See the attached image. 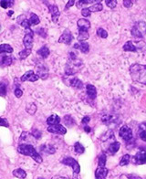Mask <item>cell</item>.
<instances>
[{"mask_svg": "<svg viewBox=\"0 0 146 179\" xmlns=\"http://www.w3.org/2000/svg\"><path fill=\"white\" fill-rule=\"evenodd\" d=\"M130 74L132 81L139 82L141 84L146 83V66L142 64H132L130 67Z\"/></svg>", "mask_w": 146, "mask_h": 179, "instance_id": "cell-1", "label": "cell"}, {"mask_svg": "<svg viewBox=\"0 0 146 179\" xmlns=\"http://www.w3.org/2000/svg\"><path fill=\"white\" fill-rule=\"evenodd\" d=\"M81 66H82V61L81 60L77 59L76 54L70 52L69 59V60L66 64V67H65V73L68 76L76 74Z\"/></svg>", "mask_w": 146, "mask_h": 179, "instance_id": "cell-2", "label": "cell"}, {"mask_svg": "<svg viewBox=\"0 0 146 179\" xmlns=\"http://www.w3.org/2000/svg\"><path fill=\"white\" fill-rule=\"evenodd\" d=\"M18 152L19 154H21V155L32 157L39 164L42 163V157L40 156V155L37 152V150L31 144H19V146L18 147Z\"/></svg>", "mask_w": 146, "mask_h": 179, "instance_id": "cell-3", "label": "cell"}, {"mask_svg": "<svg viewBox=\"0 0 146 179\" xmlns=\"http://www.w3.org/2000/svg\"><path fill=\"white\" fill-rule=\"evenodd\" d=\"M62 164L68 165V166H70L72 169H73V174H74V179H78L77 178V176L80 174L81 172V166L79 164V163L73 159L72 157H65L62 160Z\"/></svg>", "mask_w": 146, "mask_h": 179, "instance_id": "cell-4", "label": "cell"}, {"mask_svg": "<svg viewBox=\"0 0 146 179\" xmlns=\"http://www.w3.org/2000/svg\"><path fill=\"white\" fill-rule=\"evenodd\" d=\"M131 32L135 39H143L145 33V23L143 21L136 23L131 28Z\"/></svg>", "mask_w": 146, "mask_h": 179, "instance_id": "cell-5", "label": "cell"}, {"mask_svg": "<svg viewBox=\"0 0 146 179\" xmlns=\"http://www.w3.org/2000/svg\"><path fill=\"white\" fill-rule=\"evenodd\" d=\"M23 44L26 48L28 49H31L33 47V31L30 28L26 29V34L23 39Z\"/></svg>", "mask_w": 146, "mask_h": 179, "instance_id": "cell-6", "label": "cell"}, {"mask_svg": "<svg viewBox=\"0 0 146 179\" xmlns=\"http://www.w3.org/2000/svg\"><path fill=\"white\" fill-rule=\"evenodd\" d=\"M119 134L120 136L125 140L126 142H129L132 139V131L131 129L127 126V125H123L120 128V132H119Z\"/></svg>", "mask_w": 146, "mask_h": 179, "instance_id": "cell-7", "label": "cell"}, {"mask_svg": "<svg viewBox=\"0 0 146 179\" xmlns=\"http://www.w3.org/2000/svg\"><path fill=\"white\" fill-rule=\"evenodd\" d=\"M73 40V36L71 34V32L69 29H66L63 34L60 36V38L59 39V42L60 43H64V44L69 45L71 43V41Z\"/></svg>", "mask_w": 146, "mask_h": 179, "instance_id": "cell-8", "label": "cell"}, {"mask_svg": "<svg viewBox=\"0 0 146 179\" xmlns=\"http://www.w3.org/2000/svg\"><path fill=\"white\" fill-rule=\"evenodd\" d=\"M48 132L51 134H65L67 133V129L61 125V124H55V125H50L48 128Z\"/></svg>", "mask_w": 146, "mask_h": 179, "instance_id": "cell-9", "label": "cell"}, {"mask_svg": "<svg viewBox=\"0 0 146 179\" xmlns=\"http://www.w3.org/2000/svg\"><path fill=\"white\" fill-rule=\"evenodd\" d=\"M39 80V77L37 74L34 73L33 70H28L27 71L22 77H21V81H32V82H35Z\"/></svg>", "mask_w": 146, "mask_h": 179, "instance_id": "cell-10", "label": "cell"}, {"mask_svg": "<svg viewBox=\"0 0 146 179\" xmlns=\"http://www.w3.org/2000/svg\"><path fill=\"white\" fill-rule=\"evenodd\" d=\"M134 162L137 164H144L146 162V152L144 149L139 150V152L136 154V156L133 158Z\"/></svg>", "mask_w": 146, "mask_h": 179, "instance_id": "cell-11", "label": "cell"}, {"mask_svg": "<svg viewBox=\"0 0 146 179\" xmlns=\"http://www.w3.org/2000/svg\"><path fill=\"white\" fill-rule=\"evenodd\" d=\"M48 6V9H49V12L52 16V20L53 22H57L58 21V19L60 15V12L59 10V7L55 5H49V4H47Z\"/></svg>", "mask_w": 146, "mask_h": 179, "instance_id": "cell-12", "label": "cell"}, {"mask_svg": "<svg viewBox=\"0 0 146 179\" xmlns=\"http://www.w3.org/2000/svg\"><path fill=\"white\" fill-rule=\"evenodd\" d=\"M37 75L39 78H41L43 80H46L48 77V69L46 65L42 64L37 68Z\"/></svg>", "mask_w": 146, "mask_h": 179, "instance_id": "cell-13", "label": "cell"}, {"mask_svg": "<svg viewBox=\"0 0 146 179\" xmlns=\"http://www.w3.org/2000/svg\"><path fill=\"white\" fill-rule=\"evenodd\" d=\"M109 170L106 167H100L98 166L95 171V177L96 179H105L108 175Z\"/></svg>", "mask_w": 146, "mask_h": 179, "instance_id": "cell-14", "label": "cell"}, {"mask_svg": "<svg viewBox=\"0 0 146 179\" xmlns=\"http://www.w3.org/2000/svg\"><path fill=\"white\" fill-rule=\"evenodd\" d=\"M102 122L107 124V125H111V123H118L116 122V117L114 115H111V114H104L102 118Z\"/></svg>", "mask_w": 146, "mask_h": 179, "instance_id": "cell-15", "label": "cell"}, {"mask_svg": "<svg viewBox=\"0 0 146 179\" xmlns=\"http://www.w3.org/2000/svg\"><path fill=\"white\" fill-rule=\"evenodd\" d=\"M86 89H87V94H88V96L91 100H94L96 98V96H97V90L95 88V86H93L91 84H87Z\"/></svg>", "mask_w": 146, "mask_h": 179, "instance_id": "cell-16", "label": "cell"}, {"mask_svg": "<svg viewBox=\"0 0 146 179\" xmlns=\"http://www.w3.org/2000/svg\"><path fill=\"white\" fill-rule=\"evenodd\" d=\"M77 26L79 27V29H84V30H88L90 27V22L88 19H81L78 20L77 22Z\"/></svg>", "mask_w": 146, "mask_h": 179, "instance_id": "cell-17", "label": "cell"}, {"mask_svg": "<svg viewBox=\"0 0 146 179\" xmlns=\"http://www.w3.org/2000/svg\"><path fill=\"white\" fill-rule=\"evenodd\" d=\"M13 62V60L10 56H2L1 59H0V66L1 67H6V66H9L11 65Z\"/></svg>", "mask_w": 146, "mask_h": 179, "instance_id": "cell-18", "label": "cell"}, {"mask_svg": "<svg viewBox=\"0 0 146 179\" xmlns=\"http://www.w3.org/2000/svg\"><path fill=\"white\" fill-rule=\"evenodd\" d=\"M60 122V118L57 115V114H52L50 115L48 119H47V123L50 126V125H55V124H59Z\"/></svg>", "mask_w": 146, "mask_h": 179, "instance_id": "cell-19", "label": "cell"}, {"mask_svg": "<svg viewBox=\"0 0 146 179\" xmlns=\"http://www.w3.org/2000/svg\"><path fill=\"white\" fill-rule=\"evenodd\" d=\"M69 84H70L71 87H73V88H75V89H81V88L83 87L82 81H81V80H79L78 78H76V77H74L73 79L70 80Z\"/></svg>", "mask_w": 146, "mask_h": 179, "instance_id": "cell-20", "label": "cell"}, {"mask_svg": "<svg viewBox=\"0 0 146 179\" xmlns=\"http://www.w3.org/2000/svg\"><path fill=\"white\" fill-rule=\"evenodd\" d=\"M120 147H121V144H120L119 142L111 143V144H110V146H109V153H110L111 155H114V154H116V153L119 151Z\"/></svg>", "mask_w": 146, "mask_h": 179, "instance_id": "cell-21", "label": "cell"}, {"mask_svg": "<svg viewBox=\"0 0 146 179\" xmlns=\"http://www.w3.org/2000/svg\"><path fill=\"white\" fill-rule=\"evenodd\" d=\"M40 150H41L42 153L44 154H48V155H51V154H54L56 152L55 148L50 145V144H44L40 147Z\"/></svg>", "mask_w": 146, "mask_h": 179, "instance_id": "cell-22", "label": "cell"}, {"mask_svg": "<svg viewBox=\"0 0 146 179\" xmlns=\"http://www.w3.org/2000/svg\"><path fill=\"white\" fill-rule=\"evenodd\" d=\"M49 53H50V51H49V49H48V48L47 46H43L42 48H40L37 51V54L40 55V57H42L43 59L48 58V55H49Z\"/></svg>", "mask_w": 146, "mask_h": 179, "instance_id": "cell-23", "label": "cell"}, {"mask_svg": "<svg viewBox=\"0 0 146 179\" xmlns=\"http://www.w3.org/2000/svg\"><path fill=\"white\" fill-rule=\"evenodd\" d=\"M89 33L88 30H84V29H80L79 30V36H78V40L80 42H85V40H87L89 39Z\"/></svg>", "mask_w": 146, "mask_h": 179, "instance_id": "cell-24", "label": "cell"}, {"mask_svg": "<svg viewBox=\"0 0 146 179\" xmlns=\"http://www.w3.org/2000/svg\"><path fill=\"white\" fill-rule=\"evenodd\" d=\"M74 48H80L81 52L83 53H88L90 51V45L87 42H81V44L74 45Z\"/></svg>", "mask_w": 146, "mask_h": 179, "instance_id": "cell-25", "label": "cell"}, {"mask_svg": "<svg viewBox=\"0 0 146 179\" xmlns=\"http://www.w3.org/2000/svg\"><path fill=\"white\" fill-rule=\"evenodd\" d=\"M123 50L124 51H132V52H135L137 51V48L133 45V43L129 40L127 41L125 44L123 45Z\"/></svg>", "mask_w": 146, "mask_h": 179, "instance_id": "cell-26", "label": "cell"}, {"mask_svg": "<svg viewBox=\"0 0 146 179\" xmlns=\"http://www.w3.org/2000/svg\"><path fill=\"white\" fill-rule=\"evenodd\" d=\"M13 175L16 177H18V178L19 179H24L27 177V173L23 169H21V168H18V169L14 170L13 171Z\"/></svg>", "mask_w": 146, "mask_h": 179, "instance_id": "cell-27", "label": "cell"}, {"mask_svg": "<svg viewBox=\"0 0 146 179\" xmlns=\"http://www.w3.org/2000/svg\"><path fill=\"white\" fill-rule=\"evenodd\" d=\"M12 52H13V48L10 45H0V54H2V53H12Z\"/></svg>", "mask_w": 146, "mask_h": 179, "instance_id": "cell-28", "label": "cell"}, {"mask_svg": "<svg viewBox=\"0 0 146 179\" xmlns=\"http://www.w3.org/2000/svg\"><path fill=\"white\" fill-rule=\"evenodd\" d=\"M34 136L32 135V134H28V133H27V132H25V133H23V134H21L20 136V139H19V141H22V143H20L21 144H26V143H28V141H31L30 139L31 138H33ZM36 139V138H35Z\"/></svg>", "mask_w": 146, "mask_h": 179, "instance_id": "cell-29", "label": "cell"}, {"mask_svg": "<svg viewBox=\"0 0 146 179\" xmlns=\"http://www.w3.org/2000/svg\"><path fill=\"white\" fill-rule=\"evenodd\" d=\"M145 124L144 123H142L139 127V131H138V134H139V137L144 141H146V132H145Z\"/></svg>", "mask_w": 146, "mask_h": 179, "instance_id": "cell-30", "label": "cell"}, {"mask_svg": "<svg viewBox=\"0 0 146 179\" xmlns=\"http://www.w3.org/2000/svg\"><path fill=\"white\" fill-rule=\"evenodd\" d=\"M102 8H103L102 4L99 2V3H97V4L91 6L90 7H89V10H90V12H100V11L102 10Z\"/></svg>", "mask_w": 146, "mask_h": 179, "instance_id": "cell-31", "label": "cell"}, {"mask_svg": "<svg viewBox=\"0 0 146 179\" xmlns=\"http://www.w3.org/2000/svg\"><path fill=\"white\" fill-rule=\"evenodd\" d=\"M74 150H75V153H76V154L81 155V154H83L84 151H85V148H84V146L81 144V143L77 142V143H75V144H74Z\"/></svg>", "mask_w": 146, "mask_h": 179, "instance_id": "cell-32", "label": "cell"}, {"mask_svg": "<svg viewBox=\"0 0 146 179\" xmlns=\"http://www.w3.org/2000/svg\"><path fill=\"white\" fill-rule=\"evenodd\" d=\"M29 20V23H30V25H39L40 22V18L36 15V14H34V13H31V16H30V19H28Z\"/></svg>", "mask_w": 146, "mask_h": 179, "instance_id": "cell-33", "label": "cell"}, {"mask_svg": "<svg viewBox=\"0 0 146 179\" xmlns=\"http://www.w3.org/2000/svg\"><path fill=\"white\" fill-rule=\"evenodd\" d=\"M30 53H31V49L25 48V49H23L22 51L19 52V58H20L21 60H25V59H27L30 55Z\"/></svg>", "mask_w": 146, "mask_h": 179, "instance_id": "cell-34", "label": "cell"}, {"mask_svg": "<svg viewBox=\"0 0 146 179\" xmlns=\"http://www.w3.org/2000/svg\"><path fill=\"white\" fill-rule=\"evenodd\" d=\"M14 5V1H9V0H2L0 1V6L3 7V8H7V7H10Z\"/></svg>", "mask_w": 146, "mask_h": 179, "instance_id": "cell-35", "label": "cell"}, {"mask_svg": "<svg viewBox=\"0 0 146 179\" xmlns=\"http://www.w3.org/2000/svg\"><path fill=\"white\" fill-rule=\"evenodd\" d=\"M130 160H131V156H130L129 155H124L122 157L121 161H120V165H121V166L127 165V164L130 163Z\"/></svg>", "mask_w": 146, "mask_h": 179, "instance_id": "cell-36", "label": "cell"}, {"mask_svg": "<svg viewBox=\"0 0 146 179\" xmlns=\"http://www.w3.org/2000/svg\"><path fill=\"white\" fill-rule=\"evenodd\" d=\"M27 112L30 114H34L36 111H37V106L34 104V103H30V104H27V108H26Z\"/></svg>", "mask_w": 146, "mask_h": 179, "instance_id": "cell-37", "label": "cell"}, {"mask_svg": "<svg viewBox=\"0 0 146 179\" xmlns=\"http://www.w3.org/2000/svg\"><path fill=\"white\" fill-rule=\"evenodd\" d=\"M97 35H98L100 38H102V39H106V38L108 37L107 31L105 30L104 28H102V27L98 28V30H97Z\"/></svg>", "mask_w": 146, "mask_h": 179, "instance_id": "cell-38", "label": "cell"}, {"mask_svg": "<svg viewBox=\"0 0 146 179\" xmlns=\"http://www.w3.org/2000/svg\"><path fill=\"white\" fill-rule=\"evenodd\" d=\"M106 160H107V157H106L105 154H102V156H100V157H99V166L100 167H105Z\"/></svg>", "mask_w": 146, "mask_h": 179, "instance_id": "cell-39", "label": "cell"}, {"mask_svg": "<svg viewBox=\"0 0 146 179\" xmlns=\"http://www.w3.org/2000/svg\"><path fill=\"white\" fill-rule=\"evenodd\" d=\"M6 94V86L4 83H0V96L5 97Z\"/></svg>", "mask_w": 146, "mask_h": 179, "instance_id": "cell-40", "label": "cell"}, {"mask_svg": "<svg viewBox=\"0 0 146 179\" xmlns=\"http://www.w3.org/2000/svg\"><path fill=\"white\" fill-rule=\"evenodd\" d=\"M105 3L107 4V6L111 8H114L117 6V1L116 0H106Z\"/></svg>", "mask_w": 146, "mask_h": 179, "instance_id": "cell-41", "label": "cell"}, {"mask_svg": "<svg viewBox=\"0 0 146 179\" xmlns=\"http://www.w3.org/2000/svg\"><path fill=\"white\" fill-rule=\"evenodd\" d=\"M20 25L23 27H24V28H26V29L30 28V26H31V25H30V23H29V20H28V19H24V20L21 22Z\"/></svg>", "mask_w": 146, "mask_h": 179, "instance_id": "cell-42", "label": "cell"}, {"mask_svg": "<svg viewBox=\"0 0 146 179\" xmlns=\"http://www.w3.org/2000/svg\"><path fill=\"white\" fill-rule=\"evenodd\" d=\"M90 14H91V12L89 10V8H83V9L81 10V15H82L83 17H85V18L90 17Z\"/></svg>", "mask_w": 146, "mask_h": 179, "instance_id": "cell-43", "label": "cell"}, {"mask_svg": "<svg viewBox=\"0 0 146 179\" xmlns=\"http://www.w3.org/2000/svg\"><path fill=\"white\" fill-rule=\"evenodd\" d=\"M125 177H127V179H143L141 177H139V176H137V175H134V174L126 175Z\"/></svg>", "mask_w": 146, "mask_h": 179, "instance_id": "cell-44", "label": "cell"}, {"mask_svg": "<svg viewBox=\"0 0 146 179\" xmlns=\"http://www.w3.org/2000/svg\"><path fill=\"white\" fill-rule=\"evenodd\" d=\"M14 93H15V95H16L17 98H20L21 96L23 95V91H22V90L19 89V88H17V89L15 90Z\"/></svg>", "mask_w": 146, "mask_h": 179, "instance_id": "cell-45", "label": "cell"}, {"mask_svg": "<svg viewBox=\"0 0 146 179\" xmlns=\"http://www.w3.org/2000/svg\"><path fill=\"white\" fill-rule=\"evenodd\" d=\"M0 126H4V127H8L9 124L7 123V121L6 119H3V118H0Z\"/></svg>", "mask_w": 146, "mask_h": 179, "instance_id": "cell-46", "label": "cell"}, {"mask_svg": "<svg viewBox=\"0 0 146 179\" xmlns=\"http://www.w3.org/2000/svg\"><path fill=\"white\" fill-rule=\"evenodd\" d=\"M123 6L127 7V8H130L132 6V1H130V0H124L123 1Z\"/></svg>", "mask_w": 146, "mask_h": 179, "instance_id": "cell-47", "label": "cell"}, {"mask_svg": "<svg viewBox=\"0 0 146 179\" xmlns=\"http://www.w3.org/2000/svg\"><path fill=\"white\" fill-rule=\"evenodd\" d=\"M93 2H95V1H93V0H81V1H79V6H81V5H86V4H89V3H93Z\"/></svg>", "mask_w": 146, "mask_h": 179, "instance_id": "cell-48", "label": "cell"}, {"mask_svg": "<svg viewBox=\"0 0 146 179\" xmlns=\"http://www.w3.org/2000/svg\"><path fill=\"white\" fill-rule=\"evenodd\" d=\"M74 3H75V1H74V0H69V1H68V4H67V6H66L65 9H69L70 6H72L74 5Z\"/></svg>", "mask_w": 146, "mask_h": 179, "instance_id": "cell-49", "label": "cell"}, {"mask_svg": "<svg viewBox=\"0 0 146 179\" xmlns=\"http://www.w3.org/2000/svg\"><path fill=\"white\" fill-rule=\"evenodd\" d=\"M90 121V116H85L83 119H82V123H88Z\"/></svg>", "mask_w": 146, "mask_h": 179, "instance_id": "cell-50", "label": "cell"}, {"mask_svg": "<svg viewBox=\"0 0 146 179\" xmlns=\"http://www.w3.org/2000/svg\"><path fill=\"white\" fill-rule=\"evenodd\" d=\"M24 19H26V17H25L24 15H21V16H19V17L18 18L17 21H18V23H19V24H21V22H22V21H23Z\"/></svg>", "mask_w": 146, "mask_h": 179, "instance_id": "cell-51", "label": "cell"}, {"mask_svg": "<svg viewBox=\"0 0 146 179\" xmlns=\"http://www.w3.org/2000/svg\"><path fill=\"white\" fill-rule=\"evenodd\" d=\"M51 179H69V178H68V177H60V176H55V177H53Z\"/></svg>", "mask_w": 146, "mask_h": 179, "instance_id": "cell-52", "label": "cell"}, {"mask_svg": "<svg viewBox=\"0 0 146 179\" xmlns=\"http://www.w3.org/2000/svg\"><path fill=\"white\" fill-rule=\"evenodd\" d=\"M84 131H85L86 133H90V127L88 126V125L84 126Z\"/></svg>", "mask_w": 146, "mask_h": 179, "instance_id": "cell-53", "label": "cell"}, {"mask_svg": "<svg viewBox=\"0 0 146 179\" xmlns=\"http://www.w3.org/2000/svg\"><path fill=\"white\" fill-rule=\"evenodd\" d=\"M43 31H45V30H44L43 28H40V30H38V32H40V33H39V34H40V36H42V37H44V38H46V35H44V34H43Z\"/></svg>", "mask_w": 146, "mask_h": 179, "instance_id": "cell-54", "label": "cell"}, {"mask_svg": "<svg viewBox=\"0 0 146 179\" xmlns=\"http://www.w3.org/2000/svg\"><path fill=\"white\" fill-rule=\"evenodd\" d=\"M13 13H14V12H13V11H12V10H10V11H9V12H8V14H7V15H8V16H9V17H10V16H11V15H12V14H13Z\"/></svg>", "mask_w": 146, "mask_h": 179, "instance_id": "cell-55", "label": "cell"}, {"mask_svg": "<svg viewBox=\"0 0 146 179\" xmlns=\"http://www.w3.org/2000/svg\"><path fill=\"white\" fill-rule=\"evenodd\" d=\"M39 179H43V178H39Z\"/></svg>", "mask_w": 146, "mask_h": 179, "instance_id": "cell-56", "label": "cell"}]
</instances>
